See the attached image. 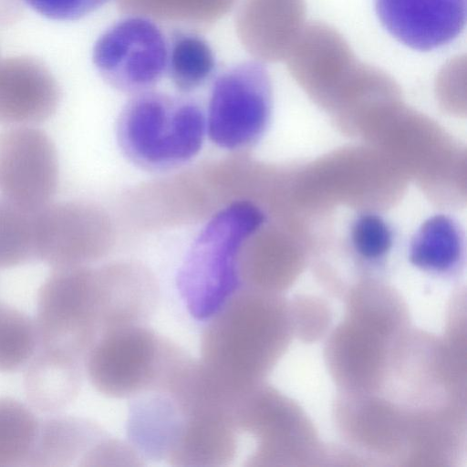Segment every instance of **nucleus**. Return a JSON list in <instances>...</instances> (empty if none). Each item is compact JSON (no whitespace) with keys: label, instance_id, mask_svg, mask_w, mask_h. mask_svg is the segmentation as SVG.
Returning a JSON list of instances; mask_svg holds the SVG:
<instances>
[{"label":"nucleus","instance_id":"nucleus-4","mask_svg":"<svg viewBox=\"0 0 467 467\" xmlns=\"http://www.w3.org/2000/svg\"><path fill=\"white\" fill-rule=\"evenodd\" d=\"M267 314L262 298L239 289L207 318L199 361L210 380L229 397L254 387L268 361Z\"/></svg>","mask_w":467,"mask_h":467},{"label":"nucleus","instance_id":"nucleus-21","mask_svg":"<svg viewBox=\"0 0 467 467\" xmlns=\"http://www.w3.org/2000/svg\"><path fill=\"white\" fill-rule=\"evenodd\" d=\"M39 422L23 403L0 398V467L26 466Z\"/></svg>","mask_w":467,"mask_h":467},{"label":"nucleus","instance_id":"nucleus-16","mask_svg":"<svg viewBox=\"0 0 467 467\" xmlns=\"http://www.w3.org/2000/svg\"><path fill=\"white\" fill-rule=\"evenodd\" d=\"M84 360L57 350L39 348L25 375V390L31 405L56 413L70 405L79 393Z\"/></svg>","mask_w":467,"mask_h":467},{"label":"nucleus","instance_id":"nucleus-15","mask_svg":"<svg viewBox=\"0 0 467 467\" xmlns=\"http://www.w3.org/2000/svg\"><path fill=\"white\" fill-rule=\"evenodd\" d=\"M96 274L100 334L123 326L146 324L159 299L153 280L117 268L96 270Z\"/></svg>","mask_w":467,"mask_h":467},{"label":"nucleus","instance_id":"nucleus-11","mask_svg":"<svg viewBox=\"0 0 467 467\" xmlns=\"http://www.w3.org/2000/svg\"><path fill=\"white\" fill-rule=\"evenodd\" d=\"M99 220L78 202L47 204L35 213L36 259L53 268L78 266L100 251Z\"/></svg>","mask_w":467,"mask_h":467},{"label":"nucleus","instance_id":"nucleus-12","mask_svg":"<svg viewBox=\"0 0 467 467\" xmlns=\"http://www.w3.org/2000/svg\"><path fill=\"white\" fill-rule=\"evenodd\" d=\"M375 8L393 37L420 51L451 43L466 21V0H375Z\"/></svg>","mask_w":467,"mask_h":467},{"label":"nucleus","instance_id":"nucleus-23","mask_svg":"<svg viewBox=\"0 0 467 467\" xmlns=\"http://www.w3.org/2000/svg\"><path fill=\"white\" fill-rule=\"evenodd\" d=\"M39 347L35 320L20 310L0 302V371L25 367Z\"/></svg>","mask_w":467,"mask_h":467},{"label":"nucleus","instance_id":"nucleus-20","mask_svg":"<svg viewBox=\"0 0 467 467\" xmlns=\"http://www.w3.org/2000/svg\"><path fill=\"white\" fill-rule=\"evenodd\" d=\"M462 241L463 236L456 222L445 215H435L414 234L410 257L420 265L446 269L461 256Z\"/></svg>","mask_w":467,"mask_h":467},{"label":"nucleus","instance_id":"nucleus-17","mask_svg":"<svg viewBox=\"0 0 467 467\" xmlns=\"http://www.w3.org/2000/svg\"><path fill=\"white\" fill-rule=\"evenodd\" d=\"M108 434L85 418L56 416L39 423L36 439L26 466H82L93 448Z\"/></svg>","mask_w":467,"mask_h":467},{"label":"nucleus","instance_id":"nucleus-19","mask_svg":"<svg viewBox=\"0 0 467 467\" xmlns=\"http://www.w3.org/2000/svg\"><path fill=\"white\" fill-rule=\"evenodd\" d=\"M236 0H116L119 12L153 21L206 27L234 7Z\"/></svg>","mask_w":467,"mask_h":467},{"label":"nucleus","instance_id":"nucleus-13","mask_svg":"<svg viewBox=\"0 0 467 467\" xmlns=\"http://www.w3.org/2000/svg\"><path fill=\"white\" fill-rule=\"evenodd\" d=\"M305 0H241L235 30L244 48L258 62L285 60L301 34Z\"/></svg>","mask_w":467,"mask_h":467},{"label":"nucleus","instance_id":"nucleus-3","mask_svg":"<svg viewBox=\"0 0 467 467\" xmlns=\"http://www.w3.org/2000/svg\"><path fill=\"white\" fill-rule=\"evenodd\" d=\"M192 358L176 343L134 324L102 332L84 359L92 386L114 399L164 392Z\"/></svg>","mask_w":467,"mask_h":467},{"label":"nucleus","instance_id":"nucleus-22","mask_svg":"<svg viewBox=\"0 0 467 467\" xmlns=\"http://www.w3.org/2000/svg\"><path fill=\"white\" fill-rule=\"evenodd\" d=\"M35 213L3 197L0 199V268L36 259Z\"/></svg>","mask_w":467,"mask_h":467},{"label":"nucleus","instance_id":"nucleus-18","mask_svg":"<svg viewBox=\"0 0 467 467\" xmlns=\"http://www.w3.org/2000/svg\"><path fill=\"white\" fill-rule=\"evenodd\" d=\"M168 43L166 72L177 89L191 92L213 76L216 60L209 43L199 34L173 30Z\"/></svg>","mask_w":467,"mask_h":467},{"label":"nucleus","instance_id":"nucleus-14","mask_svg":"<svg viewBox=\"0 0 467 467\" xmlns=\"http://www.w3.org/2000/svg\"><path fill=\"white\" fill-rule=\"evenodd\" d=\"M58 84L42 61L29 56L0 60V123L34 125L48 119L60 100Z\"/></svg>","mask_w":467,"mask_h":467},{"label":"nucleus","instance_id":"nucleus-10","mask_svg":"<svg viewBox=\"0 0 467 467\" xmlns=\"http://www.w3.org/2000/svg\"><path fill=\"white\" fill-rule=\"evenodd\" d=\"M285 60L293 76L312 90L354 88L368 67L342 35L322 22L304 26Z\"/></svg>","mask_w":467,"mask_h":467},{"label":"nucleus","instance_id":"nucleus-6","mask_svg":"<svg viewBox=\"0 0 467 467\" xmlns=\"http://www.w3.org/2000/svg\"><path fill=\"white\" fill-rule=\"evenodd\" d=\"M273 88L261 62L233 66L214 80L206 115V133L217 147L248 149L264 136L270 121Z\"/></svg>","mask_w":467,"mask_h":467},{"label":"nucleus","instance_id":"nucleus-2","mask_svg":"<svg viewBox=\"0 0 467 467\" xmlns=\"http://www.w3.org/2000/svg\"><path fill=\"white\" fill-rule=\"evenodd\" d=\"M265 222L259 207L234 202L215 213L193 241L179 270V290L192 316L208 318L241 289L239 265L247 240Z\"/></svg>","mask_w":467,"mask_h":467},{"label":"nucleus","instance_id":"nucleus-9","mask_svg":"<svg viewBox=\"0 0 467 467\" xmlns=\"http://www.w3.org/2000/svg\"><path fill=\"white\" fill-rule=\"evenodd\" d=\"M58 183L56 147L42 130L16 127L0 133V192L31 212L49 204Z\"/></svg>","mask_w":467,"mask_h":467},{"label":"nucleus","instance_id":"nucleus-1","mask_svg":"<svg viewBox=\"0 0 467 467\" xmlns=\"http://www.w3.org/2000/svg\"><path fill=\"white\" fill-rule=\"evenodd\" d=\"M206 115L192 99L148 90L135 94L123 107L116 127L124 156L148 171H169L200 152Z\"/></svg>","mask_w":467,"mask_h":467},{"label":"nucleus","instance_id":"nucleus-5","mask_svg":"<svg viewBox=\"0 0 467 467\" xmlns=\"http://www.w3.org/2000/svg\"><path fill=\"white\" fill-rule=\"evenodd\" d=\"M35 322L39 348L84 360L100 334L96 270L53 268L39 288Z\"/></svg>","mask_w":467,"mask_h":467},{"label":"nucleus","instance_id":"nucleus-25","mask_svg":"<svg viewBox=\"0 0 467 467\" xmlns=\"http://www.w3.org/2000/svg\"><path fill=\"white\" fill-rule=\"evenodd\" d=\"M38 14L54 20H77L103 6L109 0H24Z\"/></svg>","mask_w":467,"mask_h":467},{"label":"nucleus","instance_id":"nucleus-7","mask_svg":"<svg viewBox=\"0 0 467 467\" xmlns=\"http://www.w3.org/2000/svg\"><path fill=\"white\" fill-rule=\"evenodd\" d=\"M168 43L155 21L130 16L96 41L92 59L102 78L119 91L150 90L166 72Z\"/></svg>","mask_w":467,"mask_h":467},{"label":"nucleus","instance_id":"nucleus-8","mask_svg":"<svg viewBox=\"0 0 467 467\" xmlns=\"http://www.w3.org/2000/svg\"><path fill=\"white\" fill-rule=\"evenodd\" d=\"M172 400L178 420L165 461L181 467L228 465L238 450L232 407L204 395Z\"/></svg>","mask_w":467,"mask_h":467},{"label":"nucleus","instance_id":"nucleus-24","mask_svg":"<svg viewBox=\"0 0 467 467\" xmlns=\"http://www.w3.org/2000/svg\"><path fill=\"white\" fill-rule=\"evenodd\" d=\"M393 237L389 224L374 213L358 215L350 229L353 247L366 258H378L388 253L392 246Z\"/></svg>","mask_w":467,"mask_h":467}]
</instances>
